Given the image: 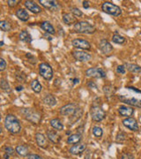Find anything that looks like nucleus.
<instances>
[{
	"label": "nucleus",
	"mask_w": 141,
	"mask_h": 159,
	"mask_svg": "<svg viewBox=\"0 0 141 159\" xmlns=\"http://www.w3.org/2000/svg\"><path fill=\"white\" fill-rule=\"evenodd\" d=\"M5 127L12 134H17L21 131V125L20 121L14 115H7L5 119Z\"/></svg>",
	"instance_id": "1"
},
{
	"label": "nucleus",
	"mask_w": 141,
	"mask_h": 159,
	"mask_svg": "<svg viewBox=\"0 0 141 159\" xmlns=\"http://www.w3.org/2000/svg\"><path fill=\"white\" fill-rule=\"evenodd\" d=\"M74 31L79 34H94L95 32L96 29L95 26L91 25L90 23L86 21H78L75 23L73 27Z\"/></svg>",
	"instance_id": "2"
},
{
	"label": "nucleus",
	"mask_w": 141,
	"mask_h": 159,
	"mask_svg": "<svg viewBox=\"0 0 141 159\" xmlns=\"http://www.w3.org/2000/svg\"><path fill=\"white\" fill-rule=\"evenodd\" d=\"M90 115L92 119L94 121H96V122H100L103 119H105L106 117V113L105 111H103V109L98 104V103H95V102H94V104L92 105L90 110Z\"/></svg>",
	"instance_id": "3"
},
{
	"label": "nucleus",
	"mask_w": 141,
	"mask_h": 159,
	"mask_svg": "<svg viewBox=\"0 0 141 159\" xmlns=\"http://www.w3.org/2000/svg\"><path fill=\"white\" fill-rule=\"evenodd\" d=\"M102 9L104 12H106V13L109 14V15L115 16V17L120 16L121 13H122L121 8L117 6V5H115V4L110 3V2H104L102 4Z\"/></svg>",
	"instance_id": "4"
},
{
	"label": "nucleus",
	"mask_w": 141,
	"mask_h": 159,
	"mask_svg": "<svg viewBox=\"0 0 141 159\" xmlns=\"http://www.w3.org/2000/svg\"><path fill=\"white\" fill-rule=\"evenodd\" d=\"M20 113L24 115L25 119H27L30 122H33L34 124L39 123L40 119H41V115L32 109H22L20 111Z\"/></svg>",
	"instance_id": "5"
},
{
	"label": "nucleus",
	"mask_w": 141,
	"mask_h": 159,
	"mask_svg": "<svg viewBox=\"0 0 141 159\" xmlns=\"http://www.w3.org/2000/svg\"><path fill=\"white\" fill-rule=\"evenodd\" d=\"M40 75L47 80H51L53 78V69L47 63H42L39 66Z\"/></svg>",
	"instance_id": "6"
},
{
	"label": "nucleus",
	"mask_w": 141,
	"mask_h": 159,
	"mask_svg": "<svg viewBox=\"0 0 141 159\" xmlns=\"http://www.w3.org/2000/svg\"><path fill=\"white\" fill-rule=\"evenodd\" d=\"M86 75L87 77H93V78H105L106 72L103 69L99 67H93L86 71Z\"/></svg>",
	"instance_id": "7"
},
{
	"label": "nucleus",
	"mask_w": 141,
	"mask_h": 159,
	"mask_svg": "<svg viewBox=\"0 0 141 159\" xmlns=\"http://www.w3.org/2000/svg\"><path fill=\"white\" fill-rule=\"evenodd\" d=\"M77 105L74 103H68L60 108V114L63 116H73L77 111Z\"/></svg>",
	"instance_id": "8"
},
{
	"label": "nucleus",
	"mask_w": 141,
	"mask_h": 159,
	"mask_svg": "<svg viewBox=\"0 0 141 159\" xmlns=\"http://www.w3.org/2000/svg\"><path fill=\"white\" fill-rule=\"evenodd\" d=\"M40 4H42V6L45 7L46 9L50 10L51 11H56L59 9V4L56 1H53V0H40Z\"/></svg>",
	"instance_id": "9"
},
{
	"label": "nucleus",
	"mask_w": 141,
	"mask_h": 159,
	"mask_svg": "<svg viewBox=\"0 0 141 159\" xmlns=\"http://www.w3.org/2000/svg\"><path fill=\"white\" fill-rule=\"evenodd\" d=\"M72 44L75 48L81 49V50H90L91 44L89 42H87L86 40L80 39V38H76L73 40Z\"/></svg>",
	"instance_id": "10"
},
{
	"label": "nucleus",
	"mask_w": 141,
	"mask_h": 159,
	"mask_svg": "<svg viewBox=\"0 0 141 159\" xmlns=\"http://www.w3.org/2000/svg\"><path fill=\"white\" fill-rule=\"evenodd\" d=\"M73 57L78 60V61H81V62H86V61H89L92 59V55L87 53V52H85V51H75L73 52Z\"/></svg>",
	"instance_id": "11"
},
{
	"label": "nucleus",
	"mask_w": 141,
	"mask_h": 159,
	"mask_svg": "<svg viewBox=\"0 0 141 159\" xmlns=\"http://www.w3.org/2000/svg\"><path fill=\"white\" fill-rule=\"evenodd\" d=\"M123 124H124L125 127L129 128L131 131H134V132H137L139 129L137 120L135 119H133V118H127V119H124Z\"/></svg>",
	"instance_id": "12"
},
{
	"label": "nucleus",
	"mask_w": 141,
	"mask_h": 159,
	"mask_svg": "<svg viewBox=\"0 0 141 159\" xmlns=\"http://www.w3.org/2000/svg\"><path fill=\"white\" fill-rule=\"evenodd\" d=\"M119 99L124 103L130 105V106H134V107H138V108H141V100L137 99L134 97L131 98H127V97H124V96H120Z\"/></svg>",
	"instance_id": "13"
},
{
	"label": "nucleus",
	"mask_w": 141,
	"mask_h": 159,
	"mask_svg": "<svg viewBox=\"0 0 141 159\" xmlns=\"http://www.w3.org/2000/svg\"><path fill=\"white\" fill-rule=\"evenodd\" d=\"M24 5L26 8L28 9V11H31L33 13H40L42 11V7L38 6L34 1H26Z\"/></svg>",
	"instance_id": "14"
},
{
	"label": "nucleus",
	"mask_w": 141,
	"mask_h": 159,
	"mask_svg": "<svg viewBox=\"0 0 141 159\" xmlns=\"http://www.w3.org/2000/svg\"><path fill=\"white\" fill-rule=\"evenodd\" d=\"M86 148V143H78L76 145H73L72 148H70V153L73 155H80L84 152Z\"/></svg>",
	"instance_id": "15"
},
{
	"label": "nucleus",
	"mask_w": 141,
	"mask_h": 159,
	"mask_svg": "<svg viewBox=\"0 0 141 159\" xmlns=\"http://www.w3.org/2000/svg\"><path fill=\"white\" fill-rule=\"evenodd\" d=\"M100 49L105 55H109L113 51V46L108 42L107 40L102 39L100 43Z\"/></svg>",
	"instance_id": "16"
},
{
	"label": "nucleus",
	"mask_w": 141,
	"mask_h": 159,
	"mask_svg": "<svg viewBox=\"0 0 141 159\" xmlns=\"http://www.w3.org/2000/svg\"><path fill=\"white\" fill-rule=\"evenodd\" d=\"M119 113L123 117H130L132 114L134 113V109L130 106L126 105H121L118 109Z\"/></svg>",
	"instance_id": "17"
},
{
	"label": "nucleus",
	"mask_w": 141,
	"mask_h": 159,
	"mask_svg": "<svg viewBox=\"0 0 141 159\" xmlns=\"http://www.w3.org/2000/svg\"><path fill=\"white\" fill-rule=\"evenodd\" d=\"M35 140H36V143L37 145L42 148H46L48 147V141L45 138V136L42 134H35Z\"/></svg>",
	"instance_id": "18"
},
{
	"label": "nucleus",
	"mask_w": 141,
	"mask_h": 159,
	"mask_svg": "<svg viewBox=\"0 0 141 159\" xmlns=\"http://www.w3.org/2000/svg\"><path fill=\"white\" fill-rule=\"evenodd\" d=\"M47 136H48V139H49L51 142H53V143H58V142H60V140H61L60 135L56 133V131H48V132H47Z\"/></svg>",
	"instance_id": "19"
},
{
	"label": "nucleus",
	"mask_w": 141,
	"mask_h": 159,
	"mask_svg": "<svg viewBox=\"0 0 141 159\" xmlns=\"http://www.w3.org/2000/svg\"><path fill=\"white\" fill-rule=\"evenodd\" d=\"M41 28L45 31L47 34H55L56 30L54 29V27L51 25V23L50 21H43L41 24Z\"/></svg>",
	"instance_id": "20"
},
{
	"label": "nucleus",
	"mask_w": 141,
	"mask_h": 159,
	"mask_svg": "<svg viewBox=\"0 0 141 159\" xmlns=\"http://www.w3.org/2000/svg\"><path fill=\"white\" fill-rule=\"evenodd\" d=\"M15 14H16V16H17L21 21H28V19H29V14H28V12L26 11L25 9H23V8L18 9Z\"/></svg>",
	"instance_id": "21"
},
{
	"label": "nucleus",
	"mask_w": 141,
	"mask_h": 159,
	"mask_svg": "<svg viewBox=\"0 0 141 159\" xmlns=\"http://www.w3.org/2000/svg\"><path fill=\"white\" fill-rule=\"evenodd\" d=\"M63 21L66 25H72L76 23V18L71 13H64L63 14Z\"/></svg>",
	"instance_id": "22"
},
{
	"label": "nucleus",
	"mask_w": 141,
	"mask_h": 159,
	"mask_svg": "<svg viewBox=\"0 0 141 159\" xmlns=\"http://www.w3.org/2000/svg\"><path fill=\"white\" fill-rule=\"evenodd\" d=\"M50 124L54 128V129H56V131H62L64 129V125L62 124V122L59 120L58 119H51V121H50Z\"/></svg>",
	"instance_id": "23"
},
{
	"label": "nucleus",
	"mask_w": 141,
	"mask_h": 159,
	"mask_svg": "<svg viewBox=\"0 0 141 159\" xmlns=\"http://www.w3.org/2000/svg\"><path fill=\"white\" fill-rule=\"evenodd\" d=\"M82 137L80 135V134H74L68 137L67 143L69 144H78L81 141Z\"/></svg>",
	"instance_id": "24"
},
{
	"label": "nucleus",
	"mask_w": 141,
	"mask_h": 159,
	"mask_svg": "<svg viewBox=\"0 0 141 159\" xmlns=\"http://www.w3.org/2000/svg\"><path fill=\"white\" fill-rule=\"evenodd\" d=\"M15 152L20 157H26L28 154V148L25 145H18L15 148Z\"/></svg>",
	"instance_id": "25"
},
{
	"label": "nucleus",
	"mask_w": 141,
	"mask_h": 159,
	"mask_svg": "<svg viewBox=\"0 0 141 159\" xmlns=\"http://www.w3.org/2000/svg\"><path fill=\"white\" fill-rule=\"evenodd\" d=\"M125 67L127 68V70L130 72V73H134V74H138L141 72V67L138 65L135 64H126Z\"/></svg>",
	"instance_id": "26"
},
{
	"label": "nucleus",
	"mask_w": 141,
	"mask_h": 159,
	"mask_svg": "<svg viewBox=\"0 0 141 159\" xmlns=\"http://www.w3.org/2000/svg\"><path fill=\"white\" fill-rule=\"evenodd\" d=\"M43 102L46 103L47 105H50V106H54L56 103V100L55 97H53L52 95L49 94V95H46L44 98H43Z\"/></svg>",
	"instance_id": "27"
},
{
	"label": "nucleus",
	"mask_w": 141,
	"mask_h": 159,
	"mask_svg": "<svg viewBox=\"0 0 141 159\" xmlns=\"http://www.w3.org/2000/svg\"><path fill=\"white\" fill-rule=\"evenodd\" d=\"M19 37H20V41L25 42V43H31V42H32V37H31L30 34H29L28 32H27V31H25V30L20 32Z\"/></svg>",
	"instance_id": "28"
},
{
	"label": "nucleus",
	"mask_w": 141,
	"mask_h": 159,
	"mask_svg": "<svg viewBox=\"0 0 141 159\" xmlns=\"http://www.w3.org/2000/svg\"><path fill=\"white\" fill-rule=\"evenodd\" d=\"M31 88L34 92L35 93H40L42 89V87L40 84V82L38 81V80H34L32 82H31Z\"/></svg>",
	"instance_id": "29"
},
{
	"label": "nucleus",
	"mask_w": 141,
	"mask_h": 159,
	"mask_svg": "<svg viewBox=\"0 0 141 159\" xmlns=\"http://www.w3.org/2000/svg\"><path fill=\"white\" fill-rule=\"evenodd\" d=\"M112 40L115 43H118V44H123V43H124L126 42V39L124 38V36L120 35L117 33H116V34L113 35Z\"/></svg>",
	"instance_id": "30"
},
{
	"label": "nucleus",
	"mask_w": 141,
	"mask_h": 159,
	"mask_svg": "<svg viewBox=\"0 0 141 159\" xmlns=\"http://www.w3.org/2000/svg\"><path fill=\"white\" fill-rule=\"evenodd\" d=\"M0 87L2 89V90H4L5 92H11V87L9 85V83L7 82V80H6L5 79L0 80Z\"/></svg>",
	"instance_id": "31"
},
{
	"label": "nucleus",
	"mask_w": 141,
	"mask_h": 159,
	"mask_svg": "<svg viewBox=\"0 0 141 159\" xmlns=\"http://www.w3.org/2000/svg\"><path fill=\"white\" fill-rule=\"evenodd\" d=\"M0 29H1V30L5 31V32H8V31H10L11 29V24L8 22V21H6V20H1L0 21Z\"/></svg>",
	"instance_id": "32"
},
{
	"label": "nucleus",
	"mask_w": 141,
	"mask_h": 159,
	"mask_svg": "<svg viewBox=\"0 0 141 159\" xmlns=\"http://www.w3.org/2000/svg\"><path fill=\"white\" fill-rule=\"evenodd\" d=\"M93 134L96 137H102V134H103V131L101 127L95 126V127H93Z\"/></svg>",
	"instance_id": "33"
},
{
	"label": "nucleus",
	"mask_w": 141,
	"mask_h": 159,
	"mask_svg": "<svg viewBox=\"0 0 141 159\" xmlns=\"http://www.w3.org/2000/svg\"><path fill=\"white\" fill-rule=\"evenodd\" d=\"M103 91H104V93H105V95L107 97H110L113 93V88L111 86H104Z\"/></svg>",
	"instance_id": "34"
},
{
	"label": "nucleus",
	"mask_w": 141,
	"mask_h": 159,
	"mask_svg": "<svg viewBox=\"0 0 141 159\" xmlns=\"http://www.w3.org/2000/svg\"><path fill=\"white\" fill-rule=\"evenodd\" d=\"M71 11H72V12H73V14H74V16H75V17H81V16L83 15L82 11H80L79 8L73 7V8L71 9Z\"/></svg>",
	"instance_id": "35"
},
{
	"label": "nucleus",
	"mask_w": 141,
	"mask_h": 159,
	"mask_svg": "<svg viewBox=\"0 0 141 159\" xmlns=\"http://www.w3.org/2000/svg\"><path fill=\"white\" fill-rule=\"evenodd\" d=\"M4 149H5V152H6V154H7V155H9V156H13L14 155V149L11 148V147H10V146H6L5 148H4Z\"/></svg>",
	"instance_id": "36"
},
{
	"label": "nucleus",
	"mask_w": 141,
	"mask_h": 159,
	"mask_svg": "<svg viewBox=\"0 0 141 159\" xmlns=\"http://www.w3.org/2000/svg\"><path fill=\"white\" fill-rule=\"evenodd\" d=\"M126 72V67L124 66H118L117 67V73L120 74H124Z\"/></svg>",
	"instance_id": "37"
},
{
	"label": "nucleus",
	"mask_w": 141,
	"mask_h": 159,
	"mask_svg": "<svg viewBox=\"0 0 141 159\" xmlns=\"http://www.w3.org/2000/svg\"><path fill=\"white\" fill-rule=\"evenodd\" d=\"M7 67V64L4 58H0V71H4Z\"/></svg>",
	"instance_id": "38"
},
{
	"label": "nucleus",
	"mask_w": 141,
	"mask_h": 159,
	"mask_svg": "<svg viewBox=\"0 0 141 159\" xmlns=\"http://www.w3.org/2000/svg\"><path fill=\"white\" fill-rule=\"evenodd\" d=\"M19 3H20V1H18V0H8L7 1V5L10 7H14L17 6Z\"/></svg>",
	"instance_id": "39"
},
{
	"label": "nucleus",
	"mask_w": 141,
	"mask_h": 159,
	"mask_svg": "<svg viewBox=\"0 0 141 159\" xmlns=\"http://www.w3.org/2000/svg\"><path fill=\"white\" fill-rule=\"evenodd\" d=\"M16 79L19 80V81H23V82H25V80H26V76H25V74L21 73V74H16Z\"/></svg>",
	"instance_id": "40"
},
{
	"label": "nucleus",
	"mask_w": 141,
	"mask_h": 159,
	"mask_svg": "<svg viewBox=\"0 0 141 159\" xmlns=\"http://www.w3.org/2000/svg\"><path fill=\"white\" fill-rule=\"evenodd\" d=\"M120 159H134V157L128 153H123L120 157Z\"/></svg>",
	"instance_id": "41"
},
{
	"label": "nucleus",
	"mask_w": 141,
	"mask_h": 159,
	"mask_svg": "<svg viewBox=\"0 0 141 159\" xmlns=\"http://www.w3.org/2000/svg\"><path fill=\"white\" fill-rule=\"evenodd\" d=\"M28 159H42V157H40L39 155H35V154H31L28 155Z\"/></svg>",
	"instance_id": "42"
},
{
	"label": "nucleus",
	"mask_w": 141,
	"mask_h": 159,
	"mask_svg": "<svg viewBox=\"0 0 141 159\" xmlns=\"http://www.w3.org/2000/svg\"><path fill=\"white\" fill-rule=\"evenodd\" d=\"M87 87H88L89 89H97V85H96L94 81H89V82L87 83Z\"/></svg>",
	"instance_id": "43"
},
{
	"label": "nucleus",
	"mask_w": 141,
	"mask_h": 159,
	"mask_svg": "<svg viewBox=\"0 0 141 159\" xmlns=\"http://www.w3.org/2000/svg\"><path fill=\"white\" fill-rule=\"evenodd\" d=\"M83 6H84V8H86V9L89 8V6H90L89 2L88 1H83Z\"/></svg>",
	"instance_id": "44"
},
{
	"label": "nucleus",
	"mask_w": 141,
	"mask_h": 159,
	"mask_svg": "<svg viewBox=\"0 0 141 159\" xmlns=\"http://www.w3.org/2000/svg\"><path fill=\"white\" fill-rule=\"evenodd\" d=\"M128 89H131V90L133 91H136V92H138V93H141V90H139V89H137L136 88H133V87H129Z\"/></svg>",
	"instance_id": "45"
},
{
	"label": "nucleus",
	"mask_w": 141,
	"mask_h": 159,
	"mask_svg": "<svg viewBox=\"0 0 141 159\" xmlns=\"http://www.w3.org/2000/svg\"><path fill=\"white\" fill-rule=\"evenodd\" d=\"M23 89H24L23 86H18V87H16V90L17 91H22Z\"/></svg>",
	"instance_id": "46"
},
{
	"label": "nucleus",
	"mask_w": 141,
	"mask_h": 159,
	"mask_svg": "<svg viewBox=\"0 0 141 159\" xmlns=\"http://www.w3.org/2000/svg\"><path fill=\"white\" fill-rule=\"evenodd\" d=\"M79 80L77 79V78H75V79H73V84L75 85V84H77V83H79Z\"/></svg>",
	"instance_id": "47"
},
{
	"label": "nucleus",
	"mask_w": 141,
	"mask_h": 159,
	"mask_svg": "<svg viewBox=\"0 0 141 159\" xmlns=\"http://www.w3.org/2000/svg\"><path fill=\"white\" fill-rule=\"evenodd\" d=\"M9 157H10L9 155H7V154H5V155H4V159H9Z\"/></svg>",
	"instance_id": "48"
},
{
	"label": "nucleus",
	"mask_w": 141,
	"mask_h": 159,
	"mask_svg": "<svg viewBox=\"0 0 141 159\" xmlns=\"http://www.w3.org/2000/svg\"><path fill=\"white\" fill-rule=\"evenodd\" d=\"M3 45H4V42L2 41V42H1V46H3Z\"/></svg>",
	"instance_id": "49"
}]
</instances>
